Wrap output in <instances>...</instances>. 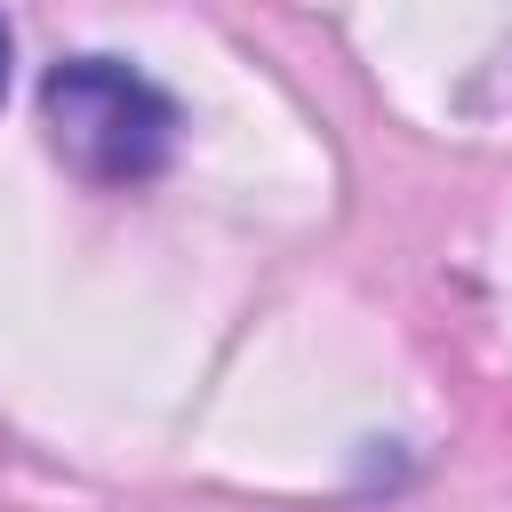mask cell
<instances>
[{
	"label": "cell",
	"mask_w": 512,
	"mask_h": 512,
	"mask_svg": "<svg viewBox=\"0 0 512 512\" xmlns=\"http://www.w3.org/2000/svg\"><path fill=\"white\" fill-rule=\"evenodd\" d=\"M0 96H8V16H0Z\"/></svg>",
	"instance_id": "obj_2"
},
{
	"label": "cell",
	"mask_w": 512,
	"mask_h": 512,
	"mask_svg": "<svg viewBox=\"0 0 512 512\" xmlns=\"http://www.w3.org/2000/svg\"><path fill=\"white\" fill-rule=\"evenodd\" d=\"M40 128L48 152L96 184V192H136L176 160V96L136 72L128 56H56L40 72Z\"/></svg>",
	"instance_id": "obj_1"
}]
</instances>
